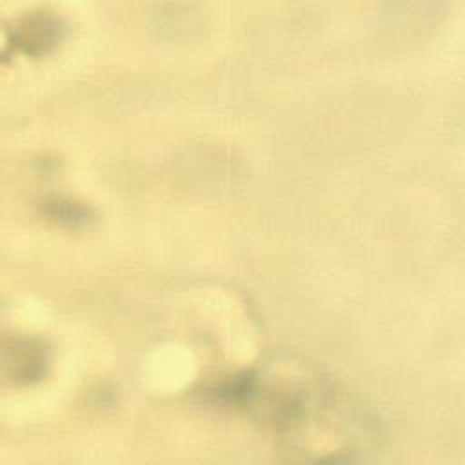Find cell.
Wrapping results in <instances>:
<instances>
[{
	"mask_svg": "<svg viewBox=\"0 0 465 465\" xmlns=\"http://www.w3.org/2000/svg\"><path fill=\"white\" fill-rule=\"evenodd\" d=\"M249 414L296 460L352 461L378 443L369 411L318 367L291 356L267 360L216 391Z\"/></svg>",
	"mask_w": 465,
	"mask_h": 465,
	"instance_id": "1",
	"label": "cell"
},
{
	"mask_svg": "<svg viewBox=\"0 0 465 465\" xmlns=\"http://www.w3.org/2000/svg\"><path fill=\"white\" fill-rule=\"evenodd\" d=\"M44 213L60 222V223H67V225H78V223H85L91 216V211L87 205L78 203L74 200H65V198H53L49 202L44 203Z\"/></svg>",
	"mask_w": 465,
	"mask_h": 465,
	"instance_id": "4",
	"label": "cell"
},
{
	"mask_svg": "<svg viewBox=\"0 0 465 465\" xmlns=\"http://www.w3.org/2000/svg\"><path fill=\"white\" fill-rule=\"evenodd\" d=\"M47 352L42 343L27 338H15L4 347V371L15 383H29L42 378Z\"/></svg>",
	"mask_w": 465,
	"mask_h": 465,
	"instance_id": "3",
	"label": "cell"
},
{
	"mask_svg": "<svg viewBox=\"0 0 465 465\" xmlns=\"http://www.w3.org/2000/svg\"><path fill=\"white\" fill-rule=\"evenodd\" d=\"M64 33V24L47 9H36L18 18L11 29H7L9 44L25 54L38 56L54 47Z\"/></svg>",
	"mask_w": 465,
	"mask_h": 465,
	"instance_id": "2",
	"label": "cell"
}]
</instances>
